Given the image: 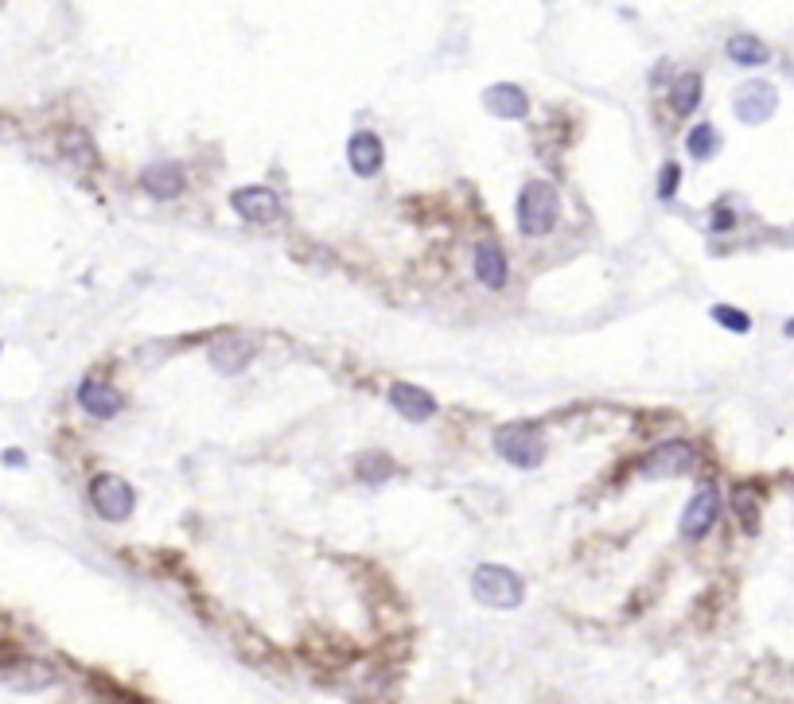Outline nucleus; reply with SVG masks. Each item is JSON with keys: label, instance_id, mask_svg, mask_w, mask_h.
<instances>
[{"label": "nucleus", "instance_id": "f257e3e1", "mask_svg": "<svg viewBox=\"0 0 794 704\" xmlns=\"http://www.w3.org/2000/svg\"><path fill=\"white\" fill-rule=\"evenodd\" d=\"M557 214H561L557 187L545 183V179H530L518 195V230L526 238H545L557 226Z\"/></svg>", "mask_w": 794, "mask_h": 704}, {"label": "nucleus", "instance_id": "f03ea898", "mask_svg": "<svg viewBox=\"0 0 794 704\" xmlns=\"http://www.w3.org/2000/svg\"><path fill=\"white\" fill-rule=\"evenodd\" d=\"M471 592H475V599L483 607H495V611H510V607H518L522 596H526L522 580L510 568H503V564H479L475 576H471Z\"/></svg>", "mask_w": 794, "mask_h": 704}, {"label": "nucleus", "instance_id": "7ed1b4c3", "mask_svg": "<svg viewBox=\"0 0 794 704\" xmlns=\"http://www.w3.org/2000/svg\"><path fill=\"white\" fill-rule=\"evenodd\" d=\"M495 448L506 463L522 467V471H534L545 459V436L534 428V424H510L495 436Z\"/></svg>", "mask_w": 794, "mask_h": 704}, {"label": "nucleus", "instance_id": "20e7f679", "mask_svg": "<svg viewBox=\"0 0 794 704\" xmlns=\"http://www.w3.org/2000/svg\"><path fill=\"white\" fill-rule=\"evenodd\" d=\"M90 502H94V510L106 518V522H125L129 514H133V487L125 483V479H117V475H98L94 483H90Z\"/></svg>", "mask_w": 794, "mask_h": 704}, {"label": "nucleus", "instance_id": "39448f33", "mask_svg": "<svg viewBox=\"0 0 794 704\" xmlns=\"http://www.w3.org/2000/svg\"><path fill=\"white\" fill-rule=\"evenodd\" d=\"M693 463H697V452L686 440H666L643 459V475L647 479H674V475H686Z\"/></svg>", "mask_w": 794, "mask_h": 704}, {"label": "nucleus", "instance_id": "423d86ee", "mask_svg": "<svg viewBox=\"0 0 794 704\" xmlns=\"http://www.w3.org/2000/svg\"><path fill=\"white\" fill-rule=\"evenodd\" d=\"M717 514H721V494L713 483H701L693 498H689L686 514H682V533H686L689 541H697V537H705L709 529L717 526Z\"/></svg>", "mask_w": 794, "mask_h": 704}, {"label": "nucleus", "instance_id": "0eeeda50", "mask_svg": "<svg viewBox=\"0 0 794 704\" xmlns=\"http://www.w3.org/2000/svg\"><path fill=\"white\" fill-rule=\"evenodd\" d=\"M230 207L242 214L246 222H277V218L285 214L281 195L269 191V187H238V191L230 195Z\"/></svg>", "mask_w": 794, "mask_h": 704}, {"label": "nucleus", "instance_id": "6e6552de", "mask_svg": "<svg viewBox=\"0 0 794 704\" xmlns=\"http://www.w3.org/2000/svg\"><path fill=\"white\" fill-rule=\"evenodd\" d=\"M775 106H779V94H775L771 82H748L736 94V117L748 121V125H763L775 113Z\"/></svg>", "mask_w": 794, "mask_h": 704}, {"label": "nucleus", "instance_id": "1a4fd4ad", "mask_svg": "<svg viewBox=\"0 0 794 704\" xmlns=\"http://www.w3.org/2000/svg\"><path fill=\"white\" fill-rule=\"evenodd\" d=\"M253 339L246 335H218L215 343H211V366H215L218 374H238L246 362L253 358Z\"/></svg>", "mask_w": 794, "mask_h": 704}, {"label": "nucleus", "instance_id": "9d476101", "mask_svg": "<svg viewBox=\"0 0 794 704\" xmlns=\"http://www.w3.org/2000/svg\"><path fill=\"white\" fill-rule=\"evenodd\" d=\"M141 187H145L152 199H176L183 187H187V172L180 164L164 160V164H152L141 172Z\"/></svg>", "mask_w": 794, "mask_h": 704}, {"label": "nucleus", "instance_id": "9b49d317", "mask_svg": "<svg viewBox=\"0 0 794 704\" xmlns=\"http://www.w3.org/2000/svg\"><path fill=\"white\" fill-rule=\"evenodd\" d=\"M78 405L90 413V417H98V421H109V417H117V409H121V393L106 382H98V378H86L82 386H78Z\"/></svg>", "mask_w": 794, "mask_h": 704}, {"label": "nucleus", "instance_id": "f8f14e48", "mask_svg": "<svg viewBox=\"0 0 794 704\" xmlns=\"http://www.w3.org/2000/svg\"><path fill=\"white\" fill-rule=\"evenodd\" d=\"M382 141L374 137V133H355L351 144H347V160H351V172L362 179L378 176V168H382Z\"/></svg>", "mask_w": 794, "mask_h": 704}, {"label": "nucleus", "instance_id": "ddd939ff", "mask_svg": "<svg viewBox=\"0 0 794 704\" xmlns=\"http://www.w3.org/2000/svg\"><path fill=\"white\" fill-rule=\"evenodd\" d=\"M390 405H394L405 421H425V417H433L436 413L433 393H425V389H417V386H405V382H397V386L390 389Z\"/></svg>", "mask_w": 794, "mask_h": 704}, {"label": "nucleus", "instance_id": "4468645a", "mask_svg": "<svg viewBox=\"0 0 794 704\" xmlns=\"http://www.w3.org/2000/svg\"><path fill=\"white\" fill-rule=\"evenodd\" d=\"M483 106L491 109L495 117H503V121H518V117H526V94L518 90V86H510V82H499V86H491L487 94H483Z\"/></svg>", "mask_w": 794, "mask_h": 704}, {"label": "nucleus", "instance_id": "2eb2a0df", "mask_svg": "<svg viewBox=\"0 0 794 704\" xmlns=\"http://www.w3.org/2000/svg\"><path fill=\"white\" fill-rule=\"evenodd\" d=\"M4 681L16 693H39V689H51L55 685V669L43 666V662H16V666L4 673Z\"/></svg>", "mask_w": 794, "mask_h": 704}, {"label": "nucleus", "instance_id": "dca6fc26", "mask_svg": "<svg viewBox=\"0 0 794 704\" xmlns=\"http://www.w3.org/2000/svg\"><path fill=\"white\" fill-rule=\"evenodd\" d=\"M475 277L487 288H503L506 284V257L495 242H479L475 246Z\"/></svg>", "mask_w": 794, "mask_h": 704}, {"label": "nucleus", "instance_id": "f3484780", "mask_svg": "<svg viewBox=\"0 0 794 704\" xmlns=\"http://www.w3.org/2000/svg\"><path fill=\"white\" fill-rule=\"evenodd\" d=\"M728 59H732V63H740V67H759V63H767V59H771V51H767V43H763V39L740 32V36L728 39Z\"/></svg>", "mask_w": 794, "mask_h": 704}, {"label": "nucleus", "instance_id": "a211bd4d", "mask_svg": "<svg viewBox=\"0 0 794 704\" xmlns=\"http://www.w3.org/2000/svg\"><path fill=\"white\" fill-rule=\"evenodd\" d=\"M701 102V74H682L678 82H674V94H670V106L678 117H689L693 109Z\"/></svg>", "mask_w": 794, "mask_h": 704}, {"label": "nucleus", "instance_id": "6ab92c4d", "mask_svg": "<svg viewBox=\"0 0 794 704\" xmlns=\"http://www.w3.org/2000/svg\"><path fill=\"white\" fill-rule=\"evenodd\" d=\"M686 148L693 160H709L717 148H721V137H717V129L713 125H693L686 137Z\"/></svg>", "mask_w": 794, "mask_h": 704}, {"label": "nucleus", "instance_id": "aec40b11", "mask_svg": "<svg viewBox=\"0 0 794 704\" xmlns=\"http://www.w3.org/2000/svg\"><path fill=\"white\" fill-rule=\"evenodd\" d=\"M359 475L366 483H386L394 475V463L386 456H362L359 459Z\"/></svg>", "mask_w": 794, "mask_h": 704}, {"label": "nucleus", "instance_id": "412c9836", "mask_svg": "<svg viewBox=\"0 0 794 704\" xmlns=\"http://www.w3.org/2000/svg\"><path fill=\"white\" fill-rule=\"evenodd\" d=\"M713 319H717L721 327H728V331H736V335H744V331L752 327V319L744 316V312H736V308H728V304H717V308H713Z\"/></svg>", "mask_w": 794, "mask_h": 704}, {"label": "nucleus", "instance_id": "4be33fe9", "mask_svg": "<svg viewBox=\"0 0 794 704\" xmlns=\"http://www.w3.org/2000/svg\"><path fill=\"white\" fill-rule=\"evenodd\" d=\"M732 502H736V514L744 518V526L756 529V494L744 487V491H736V498H732Z\"/></svg>", "mask_w": 794, "mask_h": 704}, {"label": "nucleus", "instance_id": "5701e85b", "mask_svg": "<svg viewBox=\"0 0 794 704\" xmlns=\"http://www.w3.org/2000/svg\"><path fill=\"white\" fill-rule=\"evenodd\" d=\"M678 183H682V168H678V164H666V168H662V183H658V195L670 199Z\"/></svg>", "mask_w": 794, "mask_h": 704}, {"label": "nucleus", "instance_id": "b1692460", "mask_svg": "<svg viewBox=\"0 0 794 704\" xmlns=\"http://www.w3.org/2000/svg\"><path fill=\"white\" fill-rule=\"evenodd\" d=\"M4 463H12V467H20V463H24V456H20V452H4Z\"/></svg>", "mask_w": 794, "mask_h": 704}, {"label": "nucleus", "instance_id": "393cba45", "mask_svg": "<svg viewBox=\"0 0 794 704\" xmlns=\"http://www.w3.org/2000/svg\"><path fill=\"white\" fill-rule=\"evenodd\" d=\"M787 335H791V339H794V319H791V323H787Z\"/></svg>", "mask_w": 794, "mask_h": 704}]
</instances>
